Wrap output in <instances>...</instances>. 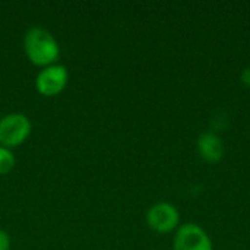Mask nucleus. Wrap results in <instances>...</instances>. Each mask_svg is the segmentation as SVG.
<instances>
[{
	"label": "nucleus",
	"mask_w": 250,
	"mask_h": 250,
	"mask_svg": "<svg viewBox=\"0 0 250 250\" xmlns=\"http://www.w3.org/2000/svg\"><path fill=\"white\" fill-rule=\"evenodd\" d=\"M240 81H242V83H243L246 88H249L250 89V66L249 67H245V69L242 70V73H240Z\"/></svg>",
	"instance_id": "9"
},
{
	"label": "nucleus",
	"mask_w": 250,
	"mask_h": 250,
	"mask_svg": "<svg viewBox=\"0 0 250 250\" xmlns=\"http://www.w3.org/2000/svg\"><path fill=\"white\" fill-rule=\"evenodd\" d=\"M69 82V70L60 63L42 67L35 78V88L42 97H57L64 91Z\"/></svg>",
	"instance_id": "4"
},
{
	"label": "nucleus",
	"mask_w": 250,
	"mask_h": 250,
	"mask_svg": "<svg viewBox=\"0 0 250 250\" xmlns=\"http://www.w3.org/2000/svg\"><path fill=\"white\" fill-rule=\"evenodd\" d=\"M32 130L31 120L23 113H9L0 117V146L13 149L26 142Z\"/></svg>",
	"instance_id": "2"
},
{
	"label": "nucleus",
	"mask_w": 250,
	"mask_h": 250,
	"mask_svg": "<svg viewBox=\"0 0 250 250\" xmlns=\"http://www.w3.org/2000/svg\"><path fill=\"white\" fill-rule=\"evenodd\" d=\"M196 148L199 157L208 164H217L224 157V142L215 132H204L196 141Z\"/></svg>",
	"instance_id": "6"
},
{
	"label": "nucleus",
	"mask_w": 250,
	"mask_h": 250,
	"mask_svg": "<svg viewBox=\"0 0 250 250\" xmlns=\"http://www.w3.org/2000/svg\"><path fill=\"white\" fill-rule=\"evenodd\" d=\"M15 163H16V158H15L12 149L0 146V176L9 174L13 170Z\"/></svg>",
	"instance_id": "7"
},
{
	"label": "nucleus",
	"mask_w": 250,
	"mask_h": 250,
	"mask_svg": "<svg viewBox=\"0 0 250 250\" xmlns=\"http://www.w3.org/2000/svg\"><path fill=\"white\" fill-rule=\"evenodd\" d=\"M173 250H214L209 234L195 223L180 224L173 239Z\"/></svg>",
	"instance_id": "5"
},
{
	"label": "nucleus",
	"mask_w": 250,
	"mask_h": 250,
	"mask_svg": "<svg viewBox=\"0 0 250 250\" xmlns=\"http://www.w3.org/2000/svg\"><path fill=\"white\" fill-rule=\"evenodd\" d=\"M10 236L7 234V231L0 229V250H10Z\"/></svg>",
	"instance_id": "8"
},
{
	"label": "nucleus",
	"mask_w": 250,
	"mask_h": 250,
	"mask_svg": "<svg viewBox=\"0 0 250 250\" xmlns=\"http://www.w3.org/2000/svg\"><path fill=\"white\" fill-rule=\"evenodd\" d=\"M145 221L152 231L158 234H168L180 227V212L173 204L163 201L148 208Z\"/></svg>",
	"instance_id": "3"
},
{
	"label": "nucleus",
	"mask_w": 250,
	"mask_h": 250,
	"mask_svg": "<svg viewBox=\"0 0 250 250\" xmlns=\"http://www.w3.org/2000/svg\"><path fill=\"white\" fill-rule=\"evenodd\" d=\"M23 53L34 66L42 69L57 62L60 45L48 29L32 26L23 35Z\"/></svg>",
	"instance_id": "1"
}]
</instances>
